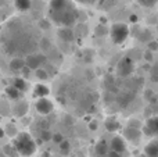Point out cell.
Listing matches in <instances>:
<instances>
[{
  "label": "cell",
  "mask_w": 158,
  "mask_h": 157,
  "mask_svg": "<svg viewBox=\"0 0 158 157\" xmlns=\"http://www.w3.org/2000/svg\"><path fill=\"white\" fill-rule=\"evenodd\" d=\"M104 127H106V129L111 134H114V132H117V131L121 129V124L115 117H110V118H107L106 121H104Z\"/></svg>",
  "instance_id": "obj_14"
},
{
  "label": "cell",
  "mask_w": 158,
  "mask_h": 157,
  "mask_svg": "<svg viewBox=\"0 0 158 157\" xmlns=\"http://www.w3.org/2000/svg\"><path fill=\"white\" fill-rule=\"evenodd\" d=\"M28 108H29V106H28L27 102H18L14 107V113H15L17 117H24L28 113Z\"/></svg>",
  "instance_id": "obj_18"
},
{
  "label": "cell",
  "mask_w": 158,
  "mask_h": 157,
  "mask_svg": "<svg viewBox=\"0 0 158 157\" xmlns=\"http://www.w3.org/2000/svg\"><path fill=\"white\" fill-rule=\"evenodd\" d=\"M147 46H148V50H150V52H157L158 50V42L154 40V39H151V40L147 42Z\"/></svg>",
  "instance_id": "obj_31"
},
{
  "label": "cell",
  "mask_w": 158,
  "mask_h": 157,
  "mask_svg": "<svg viewBox=\"0 0 158 157\" xmlns=\"http://www.w3.org/2000/svg\"><path fill=\"white\" fill-rule=\"evenodd\" d=\"M133 99H135V93H133V92H132V91H123V92H121V93L117 96L115 102H117L121 107H126V106L131 104V102Z\"/></svg>",
  "instance_id": "obj_11"
},
{
  "label": "cell",
  "mask_w": 158,
  "mask_h": 157,
  "mask_svg": "<svg viewBox=\"0 0 158 157\" xmlns=\"http://www.w3.org/2000/svg\"><path fill=\"white\" fill-rule=\"evenodd\" d=\"M129 127H133V128H139V129H142V122L139 121V120H135V118H131L129 120Z\"/></svg>",
  "instance_id": "obj_32"
},
{
  "label": "cell",
  "mask_w": 158,
  "mask_h": 157,
  "mask_svg": "<svg viewBox=\"0 0 158 157\" xmlns=\"http://www.w3.org/2000/svg\"><path fill=\"white\" fill-rule=\"evenodd\" d=\"M60 150H61V153H64V155H65V153H68L69 150H71V143H69L68 141H65V139H64V141L60 143Z\"/></svg>",
  "instance_id": "obj_27"
},
{
  "label": "cell",
  "mask_w": 158,
  "mask_h": 157,
  "mask_svg": "<svg viewBox=\"0 0 158 157\" xmlns=\"http://www.w3.org/2000/svg\"><path fill=\"white\" fill-rule=\"evenodd\" d=\"M39 47H40L43 52H47V50L52 49V42H50L47 38H43V39H40V42H39Z\"/></svg>",
  "instance_id": "obj_24"
},
{
  "label": "cell",
  "mask_w": 158,
  "mask_h": 157,
  "mask_svg": "<svg viewBox=\"0 0 158 157\" xmlns=\"http://www.w3.org/2000/svg\"><path fill=\"white\" fill-rule=\"evenodd\" d=\"M96 153H97L98 156H104V155H107V153L110 152V146H108V143H107L104 139H100V141L96 143Z\"/></svg>",
  "instance_id": "obj_17"
},
{
  "label": "cell",
  "mask_w": 158,
  "mask_h": 157,
  "mask_svg": "<svg viewBox=\"0 0 158 157\" xmlns=\"http://www.w3.org/2000/svg\"><path fill=\"white\" fill-rule=\"evenodd\" d=\"M50 22H52V21H50V19H40V21H39V27H40L42 29H44V31H46V29H49V28H50V25H52V24H50Z\"/></svg>",
  "instance_id": "obj_33"
},
{
  "label": "cell",
  "mask_w": 158,
  "mask_h": 157,
  "mask_svg": "<svg viewBox=\"0 0 158 157\" xmlns=\"http://www.w3.org/2000/svg\"><path fill=\"white\" fill-rule=\"evenodd\" d=\"M8 67L13 72H21L22 68L25 67V60L21 57H13L8 63Z\"/></svg>",
  "instance_id": "obj_15"
},
{
  "label": "cell",
  "mask_w": 158,
  "mask_h": 157,
  "mask_svg": "<svg viewBox=\"0 0 158 157\" xmlns=\"http://www.w3.org/2000/svg\"><path fill=\"white\" fill-rule=\"evenodd\" d=\"M52 136H53V134L50 132V131H47V129H44V131H42V132H40V139L43 142L52 141Z\"/></svg>",
  "instance_id": "obj_30"
},
{
  "label": "cell",
  "mask_w": 158,
  "mask_h": 157,
  "mask_svg": "<svg viewBox=\"0 0 158 157\" xmlns=\"http://www.w3.org/2000/svg\"><path fill=\"white\" fill-rule=\"evenodd\" d=\"M6 95H7V97L10 100H18L19 97H21L22 92H19L15 86L11 85V86H7V88H6Z\"/></svg>",
  "instance_id": "obj_19"
},
{
  "label": "cell",
  "mask_w": 158,
  "mask_h": 157,
  "mask_svg": "<svg viewBox=\"0 0 158 157\" xmlns=\"http://www.w3.org/2000/svg\"><path fill=\"white\" fill-rule=\"evenodd\" d=\"M94 33L97 36H104V35H107V33H108V29H107L104 25H98V27L94 29Z\"/></svg>",
  "instance_id": "obj_29"
},
{
  "label": "cell",
  "mask_w": 158,
  "mask_h": 157,
  "mask_svg": "<svg viewBox=\"0 0 158 157\" xmlns=\"http://www.w3.org/2000/svg\"><path fill=\"white\" fill-rule=\"evenodd\" d=\"M35 77L38 78L39 81H47L49 79V72L46 71V68H38L35 70Z\"/></svg>",
  "instance_id": "obj_22"
},
{
  "label": "cell",
  "mask_w": 158,
  "mask_h": 157,
  "mask_svg": "<svg viewBox=\"0 0 158 157\" xmlns=\"http://www.w3.org/2000/svg\"><path fill=\"white\" fill-rule=\"evenodd\" d=\"M137 3H139L140 6H143V7H154V6L158 4V0H137Z\"/></svg>",
  "instance_id": "obj_25"
},
{
  "label": "cell",
  "mask_w": 158,
  "mask_h": 157,
  "mask_svg": "<svg viewBox=\"0 0 158 157\" xmlns=\"http://www.w3.org/2000/svg\"><path fill=\"white\" fill-rule=\"evenodd\" d=\"M98 128V122L96 121V120H92V121L89 122V129L90 131H96Z\"/></svg>",
  "instance_id": "obj_38"
},
{
  "label": "cell",
  "mask_w": 158,
  "mask_h": 157,
  "mask_svg": "<svg viewBox=\"0 0 158 157\" xmlns=\"http://www.w3.org/2000/svg\"><path fill=\"white\" fill-rule=\"evenodd\" d=\"M147 24H148V25H157V24H158V17H157V15H150V17H147Z\"/></svg>",
  "instance_id": "obj_35"
},
{
  "label": "cell",
  "mask_w": 158,
  "mask_h": 157,
  "mask_svg": "<svg viewBox=\"0 0 158 157\" xmlns=\"http://www.w3.org/2000/svg\"><path fill=\"white\" fill-rule=\"evenodd\" d=\"M110 36H111V40L117 45H121L128 39L129 36V27L125 22H115L111 25L108 31Z\"/></svg>",
  "instance_id": "obj_3"
},
{
  "label": "cell",
  "mask_w": 158,
  "mask_h": 157,
  "mask_svg": "<svg viewBox=\"0 0 158 157\" xmlns=\"http://www.w3.org/2000/svg\"><path fill=\"white\" fill-rule=\"evenodd\" d=\"M136 19H137L136 15H131V21H136Z\"/></svg>",
  "instance_id": "obj_43"
},
{
  "label": "cell",
  "mask_w": 158,
  "mask_h": 157,
  "mask_svg": "<svg viewBox=\"0 0 158 157\" xmlns=\"http://www.w3.org/2000/svg\"><path fill=\"white\" fill-rule=\"evenodd\" d=\"M49 15L50 21H53L54 24L60 25V27H72L78 21L79 14L75 6L71 4L68 7L63 8V10H50Z\"/></svg>",
  "instance_id": "obj_2"
},
{
  "label": "cell",
  "mask_w": 158,
  "mask_h": 157,
  "mask_svg": "<svg viewBox=\"0 0 158 157\" xmlns=\"http://www.w3.org/2000/svg\"><path fill=\"white\" fill-rule=\"evenodd\" d=\"M4 131H6V135H8V136H11V138H14V136L17 135V128L14 127L13 124H10V125H7V127L4 128Z\"/></svg>",
  "instance_id": "obj_26"
},
{
  "label": "cell",
  "mask_w": 158,
  "mask_h": 157,
  "mask_svg": "<svg viewBox=\"0 0 158 157\" xmlns=\"http://www.w3.org/2000/svg\"><path fill=\"white\" fill-rule=\"evenodd\" d=\"M58 39L64 43H72L75 40V32L71 29V27H61L57 32Z\"/></svg>",
  "instance_id": "obj_9"
},
{
  "label": "cell",
  "mask_w": 158,
  "mask_h": 157,
  "mask_svg": "<svg viewBox=\"0 0 158 157\" xmlns=\"http://www.w3.org/2000/svg\"><path fill=\"white\" fill-rule=\"evenodd\" d=\"M3 152H4V155H6V156L18 157V153H17L15 147L13 146V143H11V145H4V146H3Z\"/></svg>",
  "instance_id": "obj_23"
},
{
  "label": "cell",
  "mask_w": 158,
  "mask_h": 157,
  "mask_svg": "<svg viewBox=\"0 0 158 157\" xmlns=\"http://www.w3.org/2000/svg\"><path fill=\"white\" fill-rule=\"evenodd\" d=\"M13 146L15 147L18 156L21 157H31L36 153V142L32 138V135L28 132H18L14 136Z\"/></svg>",
  "instance_id": "obj_1"
},
{
  "label": "cell",
  "mask_w": 158,
  "mask_h": 157,
  "mask_svg": "<svg viewBox=\"0 0 158 157\" xmlns=\"http://www.w3.org/2000/svg\"><path fill=\"white\" fill-rule=\"evenodd\" d=\"M71 4H72L71 0H50L49 3L50 10H63V8L68 7Z\"/></svg>",
  "instance_id": "obj_16"
},
{
  "label": "cell",
  "mask_w": 158,
  "mask_h": 157,
  "mask_svg": "<svg viewBox=\"0 0 158 157\" xmlns=\"http://www.w3.org/2000/svg\"><path fill=\"white\" fill-rule=\"evenodd\" d=\"M108 157H121V153H118V152H114V150H110L108 153Z\"/></svg>",
  "instance_id": "obj_40"
},
{
  "label": "cell",
  "mask_w": 158,
  "mask_h": 157,
  "mask_svg": "<svg viewBox=\"0 0 158 157\" xmlns=\"http://www.w3.org/2000/svg\"><path fill=\"white\" fill-rule=\"evenodd\" d=\"M150 78L153 82H158V66H154L153 68H150Z\"/></svg>",
  "instance_id": "obj_28"
},
{
  "label": "cell",
  "mask_w": 158,
  "mask_h": 157,
  "mask_svg": "<svg viewBox=\"0 0 158 157\" xmlns=\"http://www.w3.org/2000/svg\"><path fill=\"white\" fill-rule=\"evenodd\" d=\"M142 138V131L139 128H133L126 125V128L123 129V139H126L128 142H132V143H137Z\"/></svg>",
  "instance_id": "obj_8"
},
{
  "label": "cell",
  "mask_w": 158,
  "mask_h": 157,
  "mask_svg": "<svg viewBox=\"0 0 158 157\" xmlns=\"http://www.w3.org/2000/svg\"><path fill=\"white\" fill-rule=\"evenodd\" d=\"M146 157H158V138H153L144 146Z\"/></svg>",
  "instance_id": "obj_12"
},
{
  "label": "cell",
  "mask_w": 158,
  "mask_h": 157,
  "mask_svg": "<svg viewBox=\"0 0 158 157\" xmlns=\"http://www.w3.org/2000/svg\"><path fill=\"white\" fill-rule=\"evenodd\" d=\"M77 2L79 3V4H82V6H93L97 0H77Z\"/></svg>",
  "instance_id": "obj_37"
},
{
  "label": "cell",
  "mask_w": 158,
  "mask_h": 157,
  "mask_svg": "<svg viewBox=\"0 0 158 157\" xmlns=\"http://www.w3.org/2000/svg\"><path fill=\"white\" fill-rule=\"evenodd\" d=\"M144 60L146 61H153V52H150V50L144 52Z\"/></svg>",
  "instance_id": "obj_39"
},
{
  "label": "cell",
  "mask_w": 158,
  "mask_h": 157,
  "mask_svg": "<svg viewBox=\"0 0 158 157\" xmlns=\"http://www.w3.org/2000/svg\"><path fill=\"white\" fill-rule=\"evenodd\" d=\"M135 71V64L131 57H122L117 66V74L122 78H128Z\"/></svg>",
  "instance_id": "obj_6"
},
{
  "label": "cell",
  "mask_w": 158,
  "mask_h": 157,
  "mask_svg": "<svg viewBox=\"0 0 158 157\" xmlns=\"http://www.w3.org/2000/svg\"><path fill=\"white\" fill-rule=\"evenodd\" d=\"M142 131L148 138H158V116H150L147 117L146 122L143 124Z\"/></svg>",
  "instance_id": "obj_4"
},
{
  "label": "cell",
  "mask_w": 158,
  "mask_h": 157,
  "mask_svg": "<svg viewBox=\"0 0 158 157\" xmlns=\"http://www.w3.org/2000/svg\"><path fill=\"white\" fill-rule=\"evenodd\" d=\"M144 97L148 100V102H151V100L154 99V92L151 91V89H147V91H144Z\"/></svg>",
  "instance_id": "obj_36"
},
{
  "label": "cell",
  "mask_w": 158,
  "mask_h": 157,
  "mask_svg": "<svg viewBox=\"0 0 158 157\" xmlns=\"http://www.w3.org/2000/svg\"><path fill=\"white\" fill-rule=\"evenodd\" d=\"M13 85L15 86V88L18 89L19 92H25V91H27V88H28L27 81H25V78H22V77H17V78H14Z\"/></svg>",
  "instance_id": "obj_21"
},
{
  "label": "cell",
  "mask_w": 158,
  "mask_h": 157,
  "mask_svg": "<svg viewBox=\"0 0 158 157\" xmlns=\"http://www.w3.org/2000/svg\"><path fill=\"white\" fill-rule=\"evenodd\" d=\"M40 157H52V156H50V153L44 152V153H43V155H40Z\"/></svg>",
  "instance_id": "obj_42"
},
{
  "label": "cell",
  "mask_w": 158,
  "mask_h": 157,
  "mask_svg": "<svg viewBox=\"0 0 158 157\" xmlns=\"http://www.w3.org/2000/svg\"><path fill=\"white\" fill-rule=\"evenodd\" d=\"M110 149L122 155V153L126 150V143H125L123 136H118V135L114 136V138L111 139V142H110Z\"/></svg>",
  "instance_id": "obj_10"
},
{
  "label": "cell",
  "mask_w": 158,
  "mask_h": 157,
  "mask_svg": "<svg viewBox=\"0 0 158 157\" xmlns=\"http://www.w3.org/2000/svg\"><path fill=\"white\" fill-rule=\"evenodd\" d=\"M4 135H6V131L3 129V128H0V138H3Z\"/></svg>",
  "instance_id": "obj_41"
},
{
  "label": "cell",
  "mask_w": 158,
  "mask_h": 157,
  "mask_svg": "<svg viewBox=\"0 0 158 157\" xmlns=\"http://www.w3.org/2000/svg\"><path fill=\"white\" fill-rule=\"evenodd\" d=\"M50 95V88L44 83H36L33 86V96L35 97H47Z\"/></svg>",
  "instance_id": "obj_13"
},
{
  "label": "cell",
  "mask_w": 158,
  "mask_h": 157,
  "mask_svg": "<svg viewBox=\"0 0 158 157\" xmlns=\"http://www.w3.org/2000/svg\"><path fill=\"white\" fill-rule=\"evenodd\" d=\"M17 10L19 11H28L31 7H32V0H15L14 2Z\"/></svg>",
  "instance_id": "obj_20"
},
{
  "label": "cell",
  "mask_w": 158,
  "mask_h": 157,
  "mask_svg": "<svg viewBox=\"0 0 158 157\" xmlns=\"http://www.w3.org/2000/svg\"><path fill=\"white\" fill-rule=\"evenodd\" d=\"M35 108L42 116H49V114L53 113V110H54V104H53V102L50 99H47V97H38V100H36V103H35Z\"/></svg>",
  "instance_id": "obj_7"
},
{
  "label": "cell",
  "mask_w": 158,
  "mask_h": 157,
  "mask_svg": "<svg viewBox=\"0 0 158 157\" xmlns=\"http://www.w3.org/2000/svg\"><path fill=\"white\" fill-rule=\"evenodd\" d=\"M44 63H46V56L40 54V53H29V54L25 57V66H27L31 71H35V70L43 67Z\"/></svg>",
  "instance_id": "obj_5"
},
{
  "label": "cell",
  "mask_w": 158,
  "mask_h": 157,
  "mask_svg": "<svg viewBox=\"0 0 158 157\" xmlns=\"http://www.w3.org/2000/svg\"><path fill=\"white\" fill-rule=\"evenodd\" d=\"M52 141L53 142H56L57 145H60L61 142L64 141V136L61 135V134H53V136H52Z\"/></svg>",
  "instance_id": "obj_34"
},
{
  "label": "cell",
  "mask_w": 158,
  "mask_h": 157,
  "mask_svg": "<svg viewBox=\"0 0 158 157\" xmlns=\"http://www.w3.org/2000/svg\"><path fill=\"white\" fill-rule=\"evenodd\" d=\"M157 31H158V24H157Z\"/></svg>",
  "instance_id": "obj_44"
}]
</instances>
